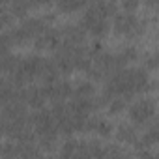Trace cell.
<instances>
[{
    "label": "cell",
    "mask_w": 159,
    "mask_h": 159,
    "mask_svg": "<svg viewBox=\"0 0 159 159\" xmlns=\"http://www.w3.org/2000/svg\"><path fill=\"white\" fill-rule=\"evenodd\" d=\"M114 30L118 34H125V36H139V34H142L144 25L133 15V11L114 13Z\"/></svg>",
    "instance_id": "6da1fadb"
},
{
    "label": "cell",
    "mask_w": 159,
    "mask_h": 159,
    "mask_svg": "<svg viewBox=\"0 0 159 159\" xmlns=\"http://www.w3.org/2000/svg\"><path fill=\"white\" fill-rule=\"evenodd\" d=\"M129 116H131V120L137 125L148 124L155 116V101L150 99V98H146V99H140V101L133 103L129 107Z\"/></svg>",
    "instance_id": "7a4b0ae2"
},
{
    "label": "cell",
    "mask_w": 159,
    "mask_h": 159,
    "mask_svg": "<svg viewBox=\"0 0 159 159\" xmlns=\"http://www.w3.org/2000/svg\"><path fill=\"white\" fill-rule=\"evenodd\" d=\"M60 43H62L60 30L58 28H49V26L41 34H38L36 36V41H34L36 49H39V51H43V49H56Z\"/></svg>",
    "instance_id": "3957f363"
},
{
    "label": "cell",
    "mask_w": 159,
    "mask_h": 159,
    "mask_svg": "<svg viewBox=\"0 0 159 159\" xmlns=\"http://www.w3.org/2000/svg\"><path fill=\"white\" fill-rule=\"evenodd\" d=\"M19 99H21L23 103L34 107V109H39V107H43V103H45L47 98L43 96V92H41L39 86H30V88L19 90Z\"/></svg>",
    "instance_id": "277c9868"
},
{
    "label": "cell",
    "mask_w": 159,
    "mask_h": 159,
    "mask_svg": "<svg viewBox=\"0 0 159 159\" xmlns=\"http://www.w3.org/2000/svg\"><path fill=\"white\" fill-rule=\"evenodd\" d=\"M60 34L64 36V41L66 43H73V45H81L84 41V30L79 26V25H69V26H64L60 30Z\"/></svg>",
    "instance_id": "5b68a950"
},
{
    "label": "cell",
    "mask_w": 159,
    "mask_h": 159,
    "mask_svg": "<svg viewBox=\"0 0 159 159\" xmlns=\"http://www.w3.org/2000/svg\"><path fill=\"white\" fill-rule=\"evenodd\" d=\"M19 99V90L13 83H8L6 79H0V105H4L8 101ZM21 101V99H19Z\"/></svg>",
    "instance_id": "8992f818"
},
{
    "label": "cell",
    "mask_w": 159,
    "mask_h": 159,
    "mask_svg": "<svg viewBox=\"0 0 159 159\" xmlns=\"http://www.w3.org/2000/svg\"><path fill=\"white\" fill-rule=\"evenodd\" d=\"M21 26L30 34V38H36L38 34H41L47 28V21H45V17H32V19L23 21Z\"/></svg>",
    "instance_id": "52a82bcc"
},
{
    "label": "cell",
    "mask_w": 159,
    "mask_h": 159,
    "mask_svg": "<svg viewBox=\"0 0 159 159\" xmlns=\"http://www.w3.org/2000/svg\"><path fill=\"white\" fill-rule=\"evenodd\" d=\"M109 30H111L109 21H107V19H101V17H98V19L90 25V28H88V32H90L92 36H96V38H103V36H107Z\"/></svg>",
    "instance_id": "ba28073f"
},
{
    "label": "cell",
    "mask_w": 159,
    "mask_h": 159,
    "mask_svg": "<svg viewBox=\"0 0 159 159\" xmlns=\"http://www.w3.org/2000/svg\"><path fill=\"white\" fill-rule=\"evenodd\" d=\"M17 148V157H38L41 153L39 148H36L34 142H19L15 144Z\"/></svg>",
    "instance_id": "9c48e42d"
},
{
    "label": "cell",
    "mask_w": 159,
    "mask_h": 159,
    "mask_svg": "<svg viewBox=\"0 0 159 159\" xmlns=\"http://www.w3.org/2000/svg\"><path fill=\"white\" fill-rule=\"evenodd\" d=\"M84 4H86V0H56L58 10H60V11H64V13L77 11V10H81Z\"/></svg>",
    "instance_id": "30bf717a"
},
{
    "label": "cell",
    "mask_w": 159,
    "mask_h": 159,
    "mask_svg": "<svg viewBox=\"0 0 159 159\" xmlns=\"http://www.w3.org/2000/svg\"><path fill=\"white\" fill-rule=\"evenodd\" d=\"M116 139H118L120 142L135 144V140H137V133H135V129L129 127V125H120V127L116 129Z\"/></svg>",
    "instance_id": "8fae6325"
},
{
    "label": "cell",
    "mask_w": 159,
    "mask_h": 159,
    "mask_svg": "<svg viewBox=\"0 0 159 159\" xmlns=\"http://www.w3.org/2000/svg\"><path fill=\"white\" fill-rule=\"evenodd\" d=\"M19 64V58L13 56V54H4L2 58H0V73H13L15 67Z\"/></svg>",
    "instance_id": "7c38bea8"
},
{
    "label": "cell",
    "mask_w": 159,
    "mask_h": 159,
    "mask_svg": "<svg viewBox=\"0 0 159 159\" xmlns=\"http://www.w3.org/2000/svg\"><path fill=\"white\" fill-rule=\"evenodd\" d=\"M94 92H96L94 84H92L90 81H83V83L77 84V88L73 90L71 96H94Z\"/></svg>",
    "instance_id": "4fadbf2b"
},
{
    "label": "cell",
    "mask_w": 159,
    "mask_h": 159,
    "mask_svg": "<svg viewBox=\"0 0 159 159\" xmlns=\"http://www.w3.org/2000/svg\"><path fill=\"white\" fill-rule=\"evenodd\" d=\"M28 10H30V8H28V4L25 2V0H13V2H11V8H10V11L13 13V17H25Z\"/></svg>",
    "instance_id": "5bb4252c"
},
{
    "label": "cell",
    "mask_w": 159,
    "mask_h": 159,
    "mask_svg": "<svg viewBox=\"0 0 159 159\" xmlns=\"http://www.w3.org/2000/svg\"><path fill=\"white\" fill-rule=\"evenodd\" d=\"M86 148H88V157H105V148L99 144V140L86 142Z\"/></svg>",
    "instance_id": "9a60e30c"
},
{
    "label": "cell",
    "mask_w": 159,
    "mask_h": 159,
    "mask_svg": "<svg viewBox=\"0 0 159 159\" xmlns=\"http://www.w3.org/2000/svg\"><path fill=\"white\" fill-rule=\"evenodd\" d=\"M75 150H77V140L75 139H67L60 150V155L62 157H69V155H75Z\"/></svg>",
    "instance_id": "2e32d148"
},
{
    "label": "cell",
    "mask_w": 159,
    "mask_h": 159,
    "mask_svg": "<svg viewBox=\"0 0 159 159\" xmlns=\"http://www.w3.org/2000/svg\"><path fill=\"white\" fill-rule=\"evenodd\" d=\"M109 109H111V112H112V114L122 112V111L125 109V99H120L118 96H116V98H112V99L109 101Z\"/></svg>",
    "instance_id": "e0dca14e"
},
{
    "label": "cell",
    "mask_w": 159,
    "mask_h": 159,
    "mask_svg": "<svg viewBox=\"0 0 159 159\" xmlns=\"http://www.w3.org/2000/svg\"><path fill=\"white\" fill-rule=\"evenodd\" d=\"M96 131L99 133V137H111V133H112V125H111L109 122H105V120H99L98 125H96Z\"/></svg>",
    "instance_id": "ac0fdd59"
},
{
    "label": "cell",
    "mask_w": 159,
    "mask_h": 159,
    "mask_svg": "<svg viewBox=\"0 0 159 159\" xmlns=\"http://www.w3.org/2000/svg\"><path fill=\"white\" fill-rule=\"evenodd\" d=\"M0 21H2L4 25H11L13 23V13L10 11V8L0 6Z\"/></svg>",
    "instance_id": "d6986e66"
},
{
    "label": "cell",
    "mask_w": 159,
    "mask_h": 159,
    "mask_svg": "<svg viewBox=\"0 0 159 159\" xmlns=\"http://www.w3.org/2000/svg\"><path fill=\"white\" fill-rule=\"evenodd\" d=\"M0 155H4V157H17V148L15 144H6L0 148Z\"/></svg>",
    "instance_id": "ffe728a7"
},
{
    "label": "cell",
    "mask_w": 159,
    "mask_h": 159,
    "mask_svg": "<svg viewBox=\"0 0 159 159\" xmlns=\"http://www.w3.org/2000/svg\"><path fill=\"white\" fill-rule=\"evenodd\" d=\"M144 67H146V69H155V67H157V54H155V52L144 56Z\"/></svg>",
    "instance_id": "44dd1931"
},
{
    "label": "cell",
    "mask_w": 159,
    "mask_h": 159,
    "mask_svg": "<svg viewBox=\"0 0 159 159\" xmlns=\"http://www.w3.org/2000/svg\"><path fill=\"white\" fill-rule=\"evenodd\" d=\"M122 56H124L127 62H133V60H137V58H139V52H137V49H135V47H127V49L122 52Z\"/></svg>",
    "instance_id": "7402d4cb"
},
{
    "label": "cell",
    "mask_w": 159,
    "mask_h": 159,
    "mask_svg": "<svg viewBox=\"0 0 159 159\" xmlns=\"http://www.w3.org/2000/svg\"><path fill=\"white\" fill-rule=\"evenodd\" d=\"M122 6L125 11H135L139 6V0H122Z\"/></svg>",
    "instance_id": "603a6c76"
},
{
    "label": "cell",
    "mask_w": 159,
    "mask_h": 159,
    "mask_svg": "<svg viewBox=\"0 0 159 159\" xmlns=\"http://www.w3.org/2000/svg\"><path fill=\"white\" fill-rule=\"evenodd\" d=\"M105 155H112V157L116 155V157H120V155H124V152L118 146H107L105 148Z\"/></svg>",
    "instance_id": "cb8c5ba5"
},
{
    "label": "cell",
    "mask_w": 159,
    "mask_h": 159,
    "mask_svg": "<svg viewBox=\"0 0 159 159\" xmlns=\"http://www.w3.org/2000/svg\"><path fill=\"white\" fill-rule=\"evenodd\" d=\"M25 2L28 4V8H32V6H51L52 0H25Z\"/></svg>",
    "instance_id": "d4e9b609"
},
{
    "label": "cell",
    "mask_w": 159,
    "mask_h": 159,
    "mask_svg": "<svg viewBox=\"0 0 159 159\" xmlns=\"http://www.w3.org/2000/svg\"><path fill=\"white\" fill-rule=\"evenodd\" d=\"M10 52V45L4 41V38H2V32H0V58H2L4 54H8Z\"/></svg>",
    "instance_id": "484cf974"
},
{
    "label": "cell",
    "mask_w": 159,
    "mask_h": 159,
    "mask_svg": "<svg viewBox=\"0 0 159 159\" xmlns=\"http://www.w3.org/2000/svg\"><path fill=\"white\" fill-rule=\"evenodd\" d=\"M146 4H148L150 8H153V6H155V0H146Z\"/></svg>",
    "instance_id": "4316f807"
},
{
    "label": "cell",
    "mask_w": 159,
    "mask_h": 159,
    "mask_svg": "<svg viewBox=\"0 0 159 159\" xmlns=\"http://www.w3.org/2000/svg\"><path fill=\"white\" fill-rule=\"evenodd\" d=\"M2 26H4V23H2V21H0V32H2Z\"/></svg>",
    "instance_id": "83f0119b"
},
{
    "label": "cell",
    "mask_w": 159,
    "mask_h": 159,
    "mask_svg": "<svg viewBox=\"0 0 159 159\" xmlns=\"http://www.w3.org/2000/svg\"><path fill=\"white\" fill-rule=\"evenodd\" d=\"M0 2H8V0H0Z\"/></svg>",
    "instance_id": "f1b7e54d"
}]
</instances>
